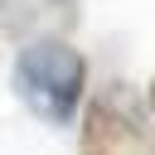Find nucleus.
Masks as SVG:
<instances>
[{"label": "nucleus", "instance_id": "obj_1", "mask_svg": "<svg viewBox=\"0 0 155 155\" xmlns=\"http://www.w3.org/2000/svg\"><path fill=\"white\" fill-rule=\"evenodd\" d=\"M15 92L39 121L63 126L87 102V58L68 39H34L15 58Z\"/></svg>", "mask_w": 155, "mask_h": 155}, {"label": "nucleus", "instance_id": "obj_2", "mask_svg": "<svg viewBox=\"0 0 155 155\" xmlns=\"http://www.w3.org/2000/svg\"><path fill=\"white\" fill-rule=\"evenodd\" d=\"M78 155H155L150 107H140L136 87L107 82L87 92L82 126H78Z\"/></svg>", "mask_w": 155, "mask_h": 155}, {"label": "nucleus", "instance_id": "obj_3", "mask_svg": "<svg viewBox=\"0 0 155 155\" xmlns=\"http://www.w3.org/2000/svg\"><path fill=\"white\" fill-rule=\"evenodd\" d=\"M78 29V0H0V34L15 44L68 39Z\"/></svg>", "mask_w": 155, "mask_h": 155}, {"label": "nucleus", "instance_id": "obj_4", "mask_svg": "<svg viewBox=\"0 0 155 155\" xmlns=\"http://www.w3.org/2000/svg\"><path fill=\"white\" fill-rule=\"evenodd\" d=\"M145 107H150V116H155V82H150V92H145Z\"/></svg>", "mask_w": 155, "mask_h": 155}]
</instances>
